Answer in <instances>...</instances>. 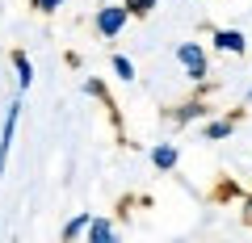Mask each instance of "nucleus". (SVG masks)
I'll list each match as a JSON object with an SVG mask.
<instances>
[{"label": "nucleus", "instance_id": "obj_1", "mask_svg": "<svg viewBox=\"0 0 252 243\" xmlns=\"http://www.w3.org/2000/svg\"><path fill=\"white\" fill-rule=\"evenodd\" d=\"M177 63L185 67V76L193 84H206V76H210V54H206V46L202 42H181L177 46Z\"/></svg>", "mask_w": 252, "mask_h": 243}, {"label": "nucleus", "instance_id": "obj_2", "mask_svg": "<svg viewBox=\"0 0 252 243\" xmlns=\"http://www.w3.org/2000/svg\"><path fill=\"white\" fill-rule=\"evenodd\" d=\"M126 21H130V9H126V4H105V9H97L93 26H97L101 38H118L126 29Z\"/></svg>", "mask_w": 252, "mask_h": 243}, {"label": "nucleus", "instance_id": "obj_3", "mask_svg": "<svg viewBox=\"0 0 252 243\" xmlns=\"http://www.w3.org/2000/svg\"><path fill=\"white\" fill-rule=\"evenodd\" d=\"M17 122H21V101H13L4 109V126H0V176H4V163H9L13 138H17Z\"/></svg>", "mask_w": 252, "mask_h": 243}, {"label": "nucleus", "instance_id": "obj_4", "mask_svg": "<svg viewBox=\"0 0 252 243\" xmlns=\"http://www.w3.org/2000/svg\"><path fill=\"white\" fill-rule=\"evenodd\" d=\"M215 51H223V54H244V51H248L244 29H215Z\"/></svg>", "mask_w": 252, "mask_h": 243}, {"label": "nucleus", "instance_id": "obj_5", "mask_svg": "<svg viewBox=\"0 0 252 243\" xmlns=\"http://www.w3.org/2000/svg\"><path fill=\"white\" fill-rule=\"evenodd\" d=\"M181 163V147L177 143H156L152 147V168L156 172H172Z\"/></svg>", "mask_w": 252, "mask_h": 243}, {"label": "nucleus", "instance_id": "obj_6", "mask_svg": "<svg viewBox=\"0 0 252 243\" xmlns=\"http://www.w3.org/2000/svg\"><path fill=\"white\" fill-rule=\"evenodd\" d=\"M206 113H210L206 101H185V105L172 109V122H177V126H189V122H198V117H206Z\"/></svg>", "mask_w": 252, "mask_h": 243}, {"label": "nucleus", "instance_id": "obj_7", "mask_svg": "<svg viewBox=\"0 0 252 243\" xmlns=\"http://www.w3.org/2000/svg\"><path fill=\"white\" fill-rule=\"evenodd\" d=\"M13 72H17V88H21V92L34 84V63H30L26 51H13Z\"/></svg>", "mask_w": 252, "mask_h": 243}, {"label": "nucleus", "instance_id": "obj_8", "mask_svg": "<svg viewBox=\"0 0 252 243\" xmlns=\"http://www.w3.org/2000/svg\"><path fill=\"white\" fill-rule=\"evenodd\" d=\"M231 130H235V117H215V122H206V143H223V138H231Z\"/></svg>", "mask_w": 252, "mask_h": 243}, {"label": "nucleus", "instance_id": "obj_9", "mask_svg": "<svg viewBox=\"0 0 252 243\" xmlns=\"http://www.w3.org/2000/svg\"><path fill=\"white\" fill-rule=\"evenodd\" d=\"M114 222H109V218H93V222H89V231H84V239H89V243H109V239H114Z\"/></svg>", "mask_w": 252, "mask_h": 243}, {"label": "nucleus", "instance_id": "obj_10", "mask_svg": "<svg viewBox=\"0 0 252 243\" xmlns=\"http://www.w3.org/2000/svg\"><path fill=\"white\" fill-rule=\"evenodd\" d=\"M89 222H93V214H76V218H67V222H63V239H80L84 231H89Z\"/></svg>", "mask_w": 252, "mask_h": 243}, {"label": "nucleus", "instance_id": "obj_11", "mask_svg": "<svg viewBox=\"0 0 252 243\" xmlns=\"http://www.w3.org/2000/svg\"><path fill=\"white\" fill-rule=\"evenodd\" d=\"M114 76L118 80H135V63H130L126 54H114Z\"/></svg>", "mask_w": 252, "mask_h": 243}, {"label": "nucleus", "instance_id": "obj_12", "mask_svg": "<svg viewBox=\"0 0 252 243\" xmlns=\"http://www.w3.org/2000/svg\"><path fill=\"white\" fill-rule=\"evenodd\" d=\"M122 4L130 9V17H147V13H152L160 0H122Z\"/></svg>", "mask_w": 252, "mask_h": 243}, {"label": "nucleus", "instance_id": "obj_13", "mask_svg": "<svg viewBox=\"0 0 252 243\" xmlns=\"http://www.w3.org/2000/svg\"><path fill=\"white\" fill-rule=\"evenodd\" d=\"M84 92H89V97H101V101H109V92H105V84H101V80H84Z\"/></svg>", "mask_w": 252, "mask_h": 243}, {"label": "nucleus", "instance_id": "obj_14", "mask_svg": "<svg viewBox=\"0 0 252 243\" xmlns=\"http://www.w3.org/2000/svg\"><path fill=\"white\" fill-rule=\"evenodd\" d=\"M34 9L38 13H55V9H63V0H34Z\"/></svg>", "mask_w": 252, "mask_h": 243}, {"label": "nucleus", "instance_id": "obj_15", "mask_svg": "<svg viewBox=\"0 0 252 243\" xmlns=\"http://www.w3.org/2000/svg\"><path fill=\"white\" fill-rule=\"evenodd\" d=\"M244 222L252 226V193H248V197H244Z\"/></svg>", "mask_w": 252, "mask_h": 243}, {"label": "nucleus", "instance_id": "obj_16", "mask_svg": "<svg viewBox=\"0 0 252 243\" xmlns=\"http://www.w3.org/2000/svg\"><path fill=\"white\" fill-rule=\"evenodd\" d=\"M248 101H252V88H248Z\"/></svg>", "mask_w": 252, "mask_h": 243}]
</instances>
